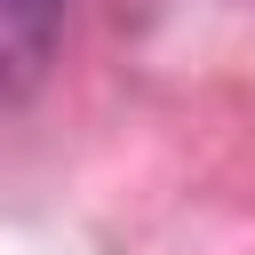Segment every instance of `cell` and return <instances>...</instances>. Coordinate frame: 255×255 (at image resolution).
Wrapping results in <instances>:
<instances>
[{
  "label": "cell",
  "instance_id": "obj_1",
  "mask_svg": "<svg viewBox=\"0 0 255 255\" xmlns=\"http://www.w3.org/2000/svg\"><path fill=\"white\" fill-rule=\"evenodd\" d=\"M64 24H72V0H0V112L40 96V80L56 72Z\"/></svg>",
  "mask_w": 255,
  "mask_h": 255
}]
</instances>
